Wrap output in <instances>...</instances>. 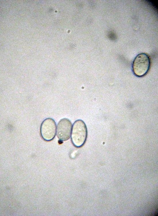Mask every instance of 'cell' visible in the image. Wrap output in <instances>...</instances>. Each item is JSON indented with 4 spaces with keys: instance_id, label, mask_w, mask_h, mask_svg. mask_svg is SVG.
I'll use <instances>...</instances> for the list:
<instances>
[{
    "instance_id": "1",
    "label": "cell",
    "mask_w": 158,
    "mask_h": 216,
    "mask_svg": "<svg viewBox=\"0 0 158 216\" xmlns=\"http://www.w3.org/2000/svg\"><path fill=\"white\" fill-rule=\"evenodd\" d=\"M88 134L87 128L81 120H76L73 124L71 135L72 144L77 147L82 146L85 143Z\"/></svg>"
},
{
    "instance_id": "2",
    "label": "cell",
    "mask_w": 158,
    "mask_h": 216,
    "mask_svg": "<svg viewBox=\"0 0 158 216\" xmlns=\"http://www.w3.org/2000/svg\"><path fill=\"white\" fill-rule=\"evenodd\" d=\"M151 66V60L149 55L144 53H140L135 58L132 64V70L136 76L142 77L148 72Z\"/></svg>"
},
{
    "instance_id": "3",
    "label": "cell",
    "mask_w": 158,
    "mask_h": 216,
    "mask_svg": "<svg viewBox=\"0 0 158 216\" xmlns=\"http://www.w3.org/2000/svg\"><path fill=\"white\" fill-rule=\"evenodd\" d=\"M56 129V124L55 121L51 118H46L43 121L41 125V136L46 141H51L55 137Z\"/></svg>"
},
{
    "instance_id": "4",
    "label": "cell",
    "mask_w": 158,
    "mask_h": 216,
    "mask_svg": "<svg viewBox=\"0 0 158 216\" xmlns=\"http://www.w3.org/2000/svg\"><path fill=\"white\" fill-rule=\"evenodd\" d=\"M71 121L66 118L61 119L58 122L56 129V134L61 141L68 140L70 136L72 128Z\"/></svg>"
}]
</instances>
